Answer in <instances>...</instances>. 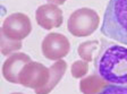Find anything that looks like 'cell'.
<instances>
[{
	"label": "cell",
	"instance_id": "obj_4",
	"mask_svg": "<svg viewBox=\"0 0 127 94\" xmlns=\"http://www.w3.org/2000/svg\"><path fill=\"white\" fill-rule=\"evenodd\" d=\"M50 78V68L36 61H30L23 67L19 73L18 84L24 87L37 90L44 87Z\"/></svg>",
	"mask_w": 127,
	"mask_h": 94
},
{
	"label": "cell",
	"instance_id": "obj_13",
	"mask_svg": "<svg viewBox=\"0 0 127 94\" xmlns=\"http://www.w3.org/2000/svg\"><path fill=\"white\" fill-rule=\"evenodd\" d=\"M89 71V61H85L83 59L75 61L70 67V73L74 78H83L85 77Z\"/></svg>",
	"mask_w": 127,
	"mask_h": 94
},
{
	"label": "cell",
	"instance_id": "obj_6",
	"mask_svg": "<svg viewBox=\"0 0 127 94\" xmlns=\"http://www.w3.org/2000/svg\"><path fill=\"white\" fill-rule=\"evenodd\" d=\"M42 55L52 61L60 60L68 55L70 43L64 34L49 33L41 43Z\"/></svg>",
	"mask_w": 127,
	"mask_h": 94
},
{
	"label": "cell",
	"instance_id": "obj_3",
	"mask_svg": "<svg viewBox=\"0 0 127 94\" xmlns=\"http://www.w3.org/2000/svg\"><path fill=\"white\" fill-rule=\"evenodd\" d=\"M100 24L98 13L91 8H79L71 13L67 21L68 32L76 37H85L93 34Z\"/></svg>",
	"mask_w": 127,
	"mask_h": 94
},
{
	"label": "cell",
	"instance_id": "obj_1",
	"mask_svg": "<svg viewBox=\"0 0 127 94\" xmlns=\"http://www.w3.org/2000/svg\"><path fill=\"white\" fill-rule=\"evenodd\" d=\"M94 69L109 84L127 85V48L103 40L94 57Z\"/></svg>",
	"mask_w": 127,
	"mask_h": 94
},
{
	"label": "cell",
	"instance_id": "obj_5",
	"mask_svg": "<svg viewBox=\"0 0 127 94\" xmlns=\"http://www.w3.org/2000/svg\"><path fill=\"white\" fill-rule=\"evenodd\" d=\"M32 32V23L27 15L23 13H14L3 21L1 33L7 37L22 41Z\"/></svg>",
	"mask_w": 127,
	"mask_h": 94
},
{
	"label": "cell",
	"instance_id": "obj_10",
	"mask_svg": "<svg viewBox=\"0 0 127 94\" xmlns=\"http://www.w3.org/2000/svg\"><path fill=\"white\" fill-rule=\"evenodd\" d=\"M108 82L101 77L99 74L94 73L92 75L85 76L79 82V91L84 94H96L102 93L103 89L108 85Z\"/></svg>",
	"mask_w": 127,
	"mask_h": 94
},
{
	"label": "cell",
	"instance_id": "obj_9",
	"mask_svg": "<svg viewBox=\"0 0 127 94\" xmlns=\"http://www.w3.org/2000/svg\"><path fill=\"white\" fill-rule=\"evenodd\" d=\"M49 68H50V78H49V82H48V84L44 87L37 90L35 93H37V94L50 93V92L58 85V83L61 81L63 76L66 73L67 63L65 60H63V59H60V60L55 61V63H52Z\"/></svg>",
	"mask_w": 127,
	"mask_h": 94
},
{
	"label": "cell",
	"instance_id": "obj_11",
	"mask_svg": "<svg viewBox=\"0 0 127 94\" xmlns=\"http://www.w3.org/2000/svg\"><path fill=\"white\" fill-rule=\"evenodd\" d=\"M100 48V42L98 40H93V41H85L78 45L77 48V53L81 57V59L85 61H92L94 60V53L98 51Z\"/></svg>",
	"mask_w": 127,
	"mask_h": 94
},
{
	"label": "cell",
	"instance_id": "obj_14",
	"mask_svg": "<svg viewBox=\"0 0 127 94\" xmlns=\"http://www.w3.org/2000/svg\"><path fill=\"white\" fill-rule=\"evenodd\" d=\"M47 1H49V2H51V3H56V5L59 6V5H64L67 0H47Z\"/></svg>",
	"mask_w": 127,
	"mask_h": 94
},
{
	"label": "cell",
	"instance_id": "obj_2",
	"mask_svg": "<svg viewBox=\"0 0 127 94\" xmlns=\"http://www.w3.org/2000/svg\"><path fill=\"white\" fill-rule=\"evenodd\" d=\"M101 33L127 45V0H110L103 15Z\"/></svg>",
	"mask_w": 127,
	"mask_h": 94
},
{
	"label": "cell",
	"instance_id": "obj_8",
	"mask_svg": "<svg viewBox=\"0 0 127 94\" xmlns=\"http://www.w3.org/2000/svg\"><path fill=\"white\" fill-rule=\"evenodd\" d=\"M32 61L31 57L23 52H14L5 60L2 65V76L9 83L18 84L19 73L27 63Z\"/></svg>",
	"mask_w": 127,
	"mask_h": 94
},
{
	"label": "cell",
	"instance_id": "obj_7",
	"mask_svg": "<svg viewBox=\"0 0 127 94\" xmlns=\"http://www.w3.org/2000/svg\"><path fill=\"white\" fill-rule=\"evenodd\" d=\"M35 21L42 29L50 31L61 26L64 22L63 10L56 3H45L40 6L35 11Z\"/></svg>",
	"mask_w": 127,
	"mask_h": 94
},
{
	"label": "cell",
	"instance_id": "obj_12",
	"mask_svg": "<svg viewBox=\"0 0 127 94\" xmlns=\"http://www.w3.org/2000/svg\"><path fill=\"white\" fill-rule=\"evenodd\" d=\"M22 48V41H16L7 37L1 33V53L3 56H10Z\"/></svg>",
	"mask_w": 127,
	"mask_h": 94
}]
</instances>
